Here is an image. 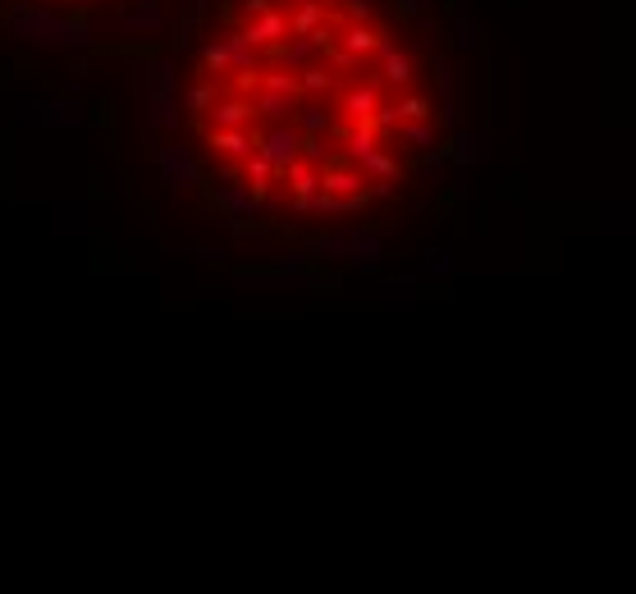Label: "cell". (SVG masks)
<instances>
[{"label":"cell","instance_id":"cell-1","mask_svg":"<svg viewBox=\"0 0 636 594\" xmlns=\"http://www.w3.org/2000/svg\"><path fill=\"white\" fill-rule=\"evenodd\" d=\"M143 128H179V64L174 55L143 60Z\"/></svg>","mask_w":636,"mask_h":594},{"label":"cell","instance_id":"cell-2","mask_svg":"<svg viewBox=\"0 0 636 594\" xmlns=\"http://www.w3.org/2000/svg\"><path fill=\"white\" fill-rule=\"evenodd\" d=\"M19 37H33V42H46V46H60V51H79L92 42V28L83 19H60L55 10L46 5H33V0H14L10 10Z\"/></svg>","mask_w":636,"mask_h":594},{"label":"cell","instance_id":"cell-3","mask_svg":"<svg viewBox=\"0 0 636 594\" xmlns=\"http://www.w3.org/2000/svg\"><path fill=\"white\" fill-rule=\"evenodd\" d=\"M156 174H161V183L165 188H201V179H206V170H201V161H197V152L183 142V137H174V142H161L156 146Z\"/></svg>","mask_w":636,"mask_h":594},{"label":"cell","instance_id":"cell-4","mask_svg":"<svg viewBox=\"0 0 636 594\" xmlns=\"http://www.w3.org/2000/svg\"><path fill=\"white\" fill-rule=\"evenodd\" d=\"M380 256H385V225H352L343 229V261H352L362 274H376L380 270Z\"/></svg>","mask_w":636,"mask_h":594},{"label":"cell","instance_id":"cell-5","mask_svg":"<svg viewBox=\"0 0 636 594\" xmlns=\"http://www.w3.org/2000/svg\"><path fill=\"white\" fill-rule=\"evenodd\" d=\"M298 146H303V133H298L289 119H285V124H270V128H261V133H257V156H266V161H270L275 179L298 161Z\"/></svg>","mask_w":636,"mask_h":594},{"label":"cell","instance_id":"cell-6","mask_svg":"<svg viewBox=\"0 0 636 594\" xmlns=\"http://www.w3.org/2000/svg\"><path fill=\"white\" fill-rule=\"evenodd\" d=\"M257 133H261L257 124H248V128H206V146L220 161H248L257 152Z\"/></svg>","mask_w":636,"mask_h":594},{"label":"cell","instance_id":"cell-7","mask_svg":"<svg viewBox=\"0 0 636 594\" xmlns=\"http://www.w3.org/2000/svg\"><path fill=\"white\" fill-rule=\"evenodd\" d=\"M161 32L165 28V10H161V0H137L133 10H115V19L106 23V32Z\"/></svg>","mask_w":636,"mask_h":594},{"label":"cell","instance_id":"cell-8","mask_svg":"<svg viewBox=\"0 0 636 594\" xmlns=\"http://www.w3.org/2000/svg\"><path fill=\"white\" fill-rule=\"evenodd\" d=\"M367 188V174L352 165L348 156H330L325 165H321V192H330V197H352V192H362Z\"/></svg>","mask_w":636,"mask_h":594},{"label":"cell","instance_id":"cell-9","mask_svg":"<svg viewBox=\"0 0 636 594\" xmlns=\"http://www.w3.org/2000/svg\"><path fill=\"white\" fill-rule=\"evenodd\" d=\"M201 188H206V210H220L225 219H229V215H257V197L243 188V179H238V183H220V188H216V183H201ZM257 219H261V215H257Z\"/></svg>","mask_w":636,"mask_h":594},{"label":"cell","instance_id":"cell-10","mask_svg":"<svg viewBox=\"0 0 636 594\" xmlns=\"http://www.w3.org/2000/svg\"><path fill=\"white\" fill-rule=\"evenodd\" d=\"M312 55H316V46H312L307 37H285V42H275V46L261 51V64H275V69L298 73L303 64H312Z\"/></svg>","mask_w":636,"mask_h":594},{"label":"cell","instance_id":"cell-11","mask_svg":"<svg viewBox=\"0 0 636 594\" xmlns=\"http://www.w3.org/2000/svg\"><path fill=\"white\" fill-rule=\"evenodd\" d=\"M220 101V83L216 79H192V88L183 92V110H188V119H192V128H206V115H210V106Z\"/></svg>","mask_w":636,"mask_h":594},{"label":"cell","instance_id":"cell-12","mask_svg":"<svg viewBox=\"0 0 636 594\" xmlns=\"http://www.w3.org/2000/svg\"><path fill=\"white\" fill-rule=\"evenodd\" d=\"M298 101L303 97H294V92H252V115L257 119H266V124H285V119H294V110H298Z\"/></svg>","mask_w":636,"mask_h":594},{"label":"cell","instance_id":"cell-13","mask_svg":"<svg viewBox=\"0 0 636 594\" xmlns=\"http://www.w3.org/2000/svg\"><path fill=\"white\" fill-rule=\"evenodd\" d=\"M248 124H257V115H252V97H220L216 106H210V128H248Z\"/></svg>","mask_w":636,"mask_h":594},{"label":"cell","instance_id":"cell-14","mask_svg":"<svg viewBox=\"0 0 636 594\" xmlns=\"http://www.w3.org/2000/svg\"><path fill=\"white\" fill-rule=\"evenodd\" d=\"M444 156H449V165H454L458 174H467L472 161H485V133H467V128H458L454 142L444 146Z\"/></svg>","mask_w":636,"mask_h":594},{"label":"cell","instance_id":"cell-15","mask_svg":"<svg viewBox=\"0 0 636 594\" xmlns=\"http://www.w3.org/2000/svg\"><path fill=\"white\" fill-rule=\"evenodd\" d=\"M376 106H380V92H371L367 83H358V88H348V92L339 97V115H343L348 124H371V115H376Z\"/></svg>","mask_w":636,"mask_h":594},{"label":"cell","instance_id":"cell-16","mask_svg":"<svg viewBox=\"0 0 636 594\" xmlns=\"http://www.w3.org/2000/svg\"><path fill=\"white\" fill-rule=\"evenodd\" d=\"M312 261H316V256H307V252H275V256H270V270L285 279V288H307Z\"/></svg>","mask_w":636,"mask_h":594},{"label":"cell","instance_id":"cell-17","mask_svg":"<svg viewBox=\"0 0 636 594\" xmlns=\"http://www.w3.org/2000/svg\"><path fill=\"white\" fill-rule=\"evenodd\" d=\"M289 124H294L303 137L330 133V106H325V97H307V101H298V110H294Z\"/></svg>","mask_w":636,"mask_h":594},{"label":"cell","instance_id":"cell-18","mask_svg":"<svg viewBox=\"0 0 636 594\" xmlns=\"http://www.w3.org/2000/svg\"><path fill=\"white\" fill-rule=\"evenodd\" d=\"M51 124V128H79L88 115L79 101H55V106H42V115H19V124Z\"/></svg>","mask_w":636,"mask_h":594},{"label":"cell","instance_id":"cell-19","mask_svg":"<svg viewBox=\"0 0 636 594\" xmlns=\"http://www.w3.org/2000/svg\"><path fill=\"white\" fill-rule=\"evenodd\" d=\"M339 137H343V146H348L343 156H348L352 165H362V161L376 152V146H380V137H376V128H371V124H348Z\"/></svg>","mask_w":636,"mask_h":594},{"label":"cell","instance_id":"cell-20","mask_svg":"<svg viewBox=\"0 0 636 594\" xmlns=\"http://www.w3.org/2000/svg\"><path fill=\"white\" fill-rule=\"evenodd\" d=\"M294 83H298V97H330L334 92V69L325 64H303L294 73Z\"/></svg>","mask_w":636,"mask_h":594},{"label":"cell","instance_id":"cell-21","mask_svg":"<svg viewBox=\"0 0 636 594\" xmlns=\"http://www.w3.org/2000/svg\"><path fill=\"white\" fill-rule=\"evenodd\" d=\"M275 183H285L294 197H312V192H321V170L316 165H307V161H294L285 174H279Z\"/></svg>","mask_w":636,"mask_h":594},{"label":"cell","instance_id":"cell-22","mask_svg":"<svg viewBox=\"0 0 636 594\" xmlns=\"http://www.w3.org/2000/svg\"><path fill=\"white\" fill-rule=\"evenodd\" d=\"M238 165H243V170H238V174H243V188H248L252 197H261V192H270V188H275V170H270V161H266V156H257V152H252V156H248V161H238Z\"/></svg>","mask_w":636,"mask_h":594},{"label":"cell","instance_id":"cell-23","mask_svg":"<svg viewBox=\"0 0 636 594\" xmlns=\"http://www.w3.org/2000/svg\"><path fill=\"white\" fill-rule=\"evenodd\" d=\"M394 110H398V124H431V119H435V101H431V97H421V92L398 97Z\"/></svg>","mask_w":636,"mask_h":594},{"label":"cell","instance_id":"cell-24","mask_svg":"<svg viewBox=\"0 0 636 594\" xmlns=\"http://www.w3.org/2000/svg\"><path fill=\"white\" fill-rule=\"evenodd\" d=\"M358 170H362L367 179H394V183L403 179V165H398V156L389 152V146H376V152H371Z\"/></svg>","mask_w":636,"mask_h":594},{"label":"cell","instance_id":"cell-25","mask_svg":"<svg viewBox=\"0 0 636 594\" xmlns=\"http://www.w3.org/2000/svg\"><path fill=\"white\" fill-rule=\"evenodd\" d=\"M412 302H416V279H412V274L380 283V307H403V311H407Z\"/></svg>","mask_w":636,"mask_h":594},{"label":"cell","instance_id":"cell-26","mask_svg":"<svg viewBox=\"0 0 636 594\" xmlns=\"http://www.w3.org/2000/svg\"><path fill=\"white\" fill-rule=\"evenodd\" d=\"M334 42H339L343 51H352V55L367 60V55L376 51V28H371V23H343V37H334Z\"/></svg>","mask_w":636,"mask_h":594},{"label":"cell","instance_id":"cell-27","mask_svg":"<svg viewBox=\"0 0 636 594\" xmlns=\"http://www.w3.org/2000/svg\"><path fill=\"white\" fill-rule=\"evenodd\" d=\"M380 79L385 83H394V88H407L412 83V55L407 51H389V55H380Z\"/></svg>","mask_w":636,"mask_h":594},{"label":"cell","instance_id":"cell-28","mask_svg":"<svg viewBox=\"0 0 636 594\" xmlns=\"http://www.w3.org/2000/svg\"><path fill=\"white\" fill-rule=\"evenodd\" d=\"M325 23V5H316V0H303V5L289 14V37H307L312 28Z\"/></svg>","mask_w":636,"mask_h":594},{"label":"cell","instance_id":"cell-29","mask_svg":"<svg viewBox=\"0 0 636 594\" xmlns=\"http://www.w3.org/2000/svg\"><path fill=\"white\" fill-rule=\"evenodd\" d=\"M398 142H407L412 152H431V146H440V133H435V124H398V133H394Z\"/></svg>","mask_w":636,"mask_h":594},{"label":"cell","instance_id":"cell-30","mask_svg":"<svg viewBox=\"0 0 636 594\" xmlns=\"http://www.w3.org/2000/svg\"><path fill=\"white\" fill-rule=\"evenodd\" d=\"M201 73H216V79L229 73V46L225 42H206L201 46Z\"/></svg>","mask_w":636,"mask_h":594},{"label":"cell","instance_id":"cell-31","mask_svg":"<svg viewBox=\"0 0 636 594\" xmlns=\"http://www.w3.org/2000/svg\"><path fill=\"white\" fill-rule=\"evenodd\" d=\"M426 274H454L458 270V261H454V243H440V247H431V256H426V265H421Z\"/></svg>","mask_w":636,"mask_h":594},{"label":"cell","instance_id":"cell-32","mask_svg":"<svg viewBox=\"0 0 636 594\" xmlns=\"http://www.w3.org/2000/svg\"><path fill=\"white\" fill-rule=\"evenodd\" d=\"M325 60H330L325 69H339V73H352V69H367V60H362V55H352V51H343L339 42H334V46L325 51Z\"/></svg>","mask_w":636,"mask_h":594},{"label":"cell","instance_id":"cell-33","mask_svg":"<svg viewBox=\"0 0 636 594\" xmlns=\"http://www.w3.org/2000/svg\"><path fill=\"white\" fill-rule=\"evenodd\" d=\"M421 170H426V179H440L449 170V156H444V142L431 146V152H421Z\"/></svg>","mask_w":636,"mask_h":594},{"label":"cell","instance_id":"cell-34","mask_svg":"<svg viewBox=\"0 0 636 594\" xmlns=\"http://www.w3.org/2000/svg\"><path fill=\"white\" fill-rule=\"evenodd\" d=\"M367 201H398V183L394 179H367Z\"/></svg>","mask_w":636,"mask_h":594},{"label":"cell","instance_id":"cell-35","mask_svg":"<svg viewBox=\"0 0 636 594\" xmlns=\"http://www.w3.org/2000/svg\"><path fill=\"white\" fill-rule=\"evenodd\" d=\"M435 88H440V97H454V60L449 55H435Z\"/></svg>","mask_w":636,"mask_h":594},{"label":"cell","instance_id":"cell-36","mask_svg":"<svg viewBox=\"0 0 636 594\" xmlns=\"http://www.w3.org/2000/svg\"><path fill=\"white\" fill-rule=\"evenodd\" d=\"M339 5H343V23H371V10H376L367 0H339Z\"/></svg>","mask_w":636,"mask_h":594},{"label":"cell","instance_id":"cell-37","mask_svg":"<svg viewBox=\"0 0 636 594\" xmlns=\"http://www.w3.org/2000/svg\"><path fill=\"white\" fill-rule=\"evenodd\" d=\"M225 225H229V234H238V238H252V234H261V219H257V215H229Z\"/></svg>","mask_w":636,"mask_h":594},{"label":"cell","instance_id":"cell-38","mask_svg":"<svg viewBox=\"0 0 636 594\" xmlns=\"http://www.w3.org/2000/svg\"><path fill=\"white\" fill-rule=\"evenodd\" d=\"M476 46V23L467 14H458V32H454V51H472Z\"/></svg>","mask_w":636,"mask_h":594},{"label":"cell","instance_id":"cell-39","mask_svg":"<svg viewBox=\"0 0 636 594\" xmlns=\"http://www.w3.org/2000/svg\"><path fill=\"white\" fill-rule=\"evenodd\" d=\"M307 42H312L316 51H330V46H334V28H330V19H325L321 28H312V32H307Z\"/></svg>","mask_w":636,"mask_h":594},{"label":"cell","instance_id":"cell-40","mask_svg":"<svg viewBox=\"0 0 636 594\" xmlns=\"http://www.w3.org/2000/svg\"><path fill=\"white\" fill-rule=\"evenodd\" d=\"M234 5L243 10V19H257V14H266V10H275V0H234Z\"/></svg>","mask_w":636,"mask_h":594},{"label":"cell","instance_id":"cell-41","mask_svg":"<svg viewBox=\"0 0 636 594\" xmlns=\"http://www.w3.org/2000/svg\"><path fill=\"white\" fill-rule=\"evenodd\" d=\"M192 256H201V261H225L229 247H220V243H216V247H206V243H201V247H192Z\"/></svg>","mask_w":636,"mask_h":594},{"label":"cell","instance_id":"cell-42","mask_svg":"<svg viewBox=\"0 0 636 594\" xmlns=\"http://www.w3.org/2000/svg\"><path fill=\"white\" fill-rule=\"evenodd\" d=\"M201 10H206V0H188V14H192V19H197Z\"/></svg>","mask_w":636,"mask_h":594},{"label":"cell","instance_id":"cell-43","mask_svg":"<svg viewBox=\"0 0 636 594\" xmlns=\"http://www.w3.org/2000/svg\"><path fill=\"white\" fill-rule=\"evenodd\" d=\"M367 5H380V0H367Z\"/></svg>","mask_w":636,"mask_h":594},{"label":"cell","instance_id":"cell-44","mask_svg":"<svg viewBox=\"0 0 636 594\" xmlns=\"http://www.w3.org/2000/svg\"><path fill=\"white\" fill-rule=\"evenodd\" d=\"M289 5H303V0H289Z\"/></svg>","mask_w":636,"mask_h":594}]
</instances>
